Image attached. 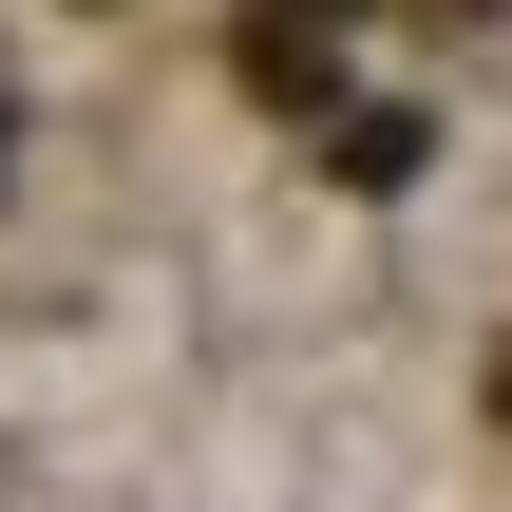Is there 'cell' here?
I'll return each mask as SVG.
<instances>
[{"label": "cell", "mask_w": 512, "mask_h": 512, "mask_svg": "<svg viewBox=\"0 0 512 512\" xmlns=\"http://www.w3.org/2000/svg\"><path fill=\"white\" fill-rule=\"evenodd\" d=\"M266 19H304V0H266ZM323 19H342V0H323Z\"/></svg>", "instance_id": "6da1fadb"}, {"label": "cell", "mask_w": 512, "mask_h": 512, "mask_svg": "<svg viewBox=\"0 0 512 512\" xmlns=\"http://www.w3.org/2000/svg\"><path fill=\"white\" fill-rule=\"evenodd\" d=\"M456 19H475V0H456Z\"/></svg>", "instance_id": "7a4b0ae2"}]
</instances>
